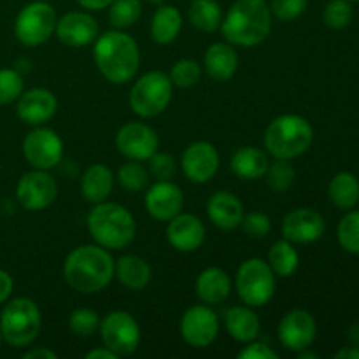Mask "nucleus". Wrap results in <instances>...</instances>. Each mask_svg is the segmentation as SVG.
<instances>
[{"mask_svg": "<svg viewBox=\"0 0 359 359\" xmlns=\"http://www.w3.org/2000/svg\"><path fill=\"white\" fill-rule=\"evenodd\" d=\"M168 77H170L174 86L193 88L198 83L200 77H202V69H200V65L195 60L182 58L172 65Z\"/></svg>", "mask_w": 359, "mask_h": 359, "instance_id": "obj_39", "label": "nucleus"}, {"mask_svg": "<svg viewBox=\"0 0 359 359\" xmlns=\"http://www.w3.org/2000/svg\"><path fill=\"white\" fill-rule=\"evenodd\" d=\"M58 196V184L55 177L48 174V170H39L34 168L32 172L21 175L16 186V198L18 203L25 210L39 212L55 203Z\"/></svg>", "mask_w": 359, "mask_h": 359, "instance_id": "obj_11", "label": "nucleus"}, {"mask_svg": "<svg viewBox=\"0 0 359 359\" xmlns=\"http://www.w3.org/2000/svg\"><path fill=\"white\" fill-rule=\"evenodd\" d=\"M93 60L102 76L112 84H126L135 79L140 67V49L125 30H111L98 35Z\"/></svg>", "mask_w": 359, "mask_h": 359, "instance_id": "obj_2", "label": "nucleus"}, {"mask_svg": "<svg viewBox=\"0 0 359 359\" xmlns=\"http://www.w3.org/2000/svg\"><path fill=\"white\" fill-rule=\"evenodd\" d=\"M86 359H118L112 351H109L107 347H98V349H93L90 351V353L86 354Z\"/></svg>", "mask_w": 359, "mask_h": 359, "instance_id": "obj_49", "label": "nucleus"}, {"mask_svg": "<svg viewBox=\"0 0 359 359\" xmlns=\"http://www.w3.org/2000/svg\"><path fill=\"white\" fill-rule=\"evenodd\" d=\"M195 291L202 304L219 305L230 297L231 279L219 266H209L196 277Z\"/></svg>", "mask_w": 359, "mask_h": 359, "instance_id": "obj_24", "label": "nucleus"}, {"mask_svg": "<svg viewBox=\"0 0 359 359\" xmlns=\"http://www.w3.org/2000/svg\"><path fill=\"white\" fill-rule=\"evenodd\" d=\"M56 11L44 0L30 2L18 13L14 21V34L18 41L28 48H35L53 37L56 30Z\"/></svg>", "mask_w": 359, "mask_h": 359, "instance_id": "obj_9", "label": "nucleus"}, {"mask_svg": "<svg viewBox=\"0 0 359 359\" xmlns=\"http://www.w3.org/2000/svg\"><path fill=\"white\" fill-rule=\"evenodd\" d=\"M277 337L284 349L300 353L309 349L318 337V325L311 312L304 309H293L280 318L277 326Z\"/></svg>", "mask_w": 359, "mask_h": 359, "instance_id": "obj_14", "label": "nucleus"}, {"mask_svg": "<svg viewBox=\"0 0 359 359\" xmlns=\"http://www.w3.org/2000/svg\"><path fill=\"white\" fill-rule=\"evenodd\" d=\"M223 323L228 335L242 344L252 342L262 332L258 314L249 305H233L223 312Z\"/></svg>", "mask_w": 359, "mask_h": 359, "instance_id": "obj_23", "label": "nucleus"}, {"mask_svg": "<svg viewBox=\"0 0 359 359\" xmlns=\"http://www.w3.org/2000/svg\"><path fill=\"white\" fill-rule=\"evenodd\" d=\"M270 161L263 149L255 146L238 147L230 161V168L242 181H258L265 177Z\"/></svg>", "mask_w": 359, "mask_h": 359, "instance_id": "obj_26", "label": "nucleus"}, {"mask_svg": "<svg viewBox=\"0 0 359 359\" xmlns=\"http://www.w3.org/2000/svg\"><path fill=\"white\" fill-rule=\"evenodd\" d=\"M272 16L280 21H293L305 13L309 0H270Z\"/></svg>", "mask_w": 359, "mask_h": 359, "instance_id": "obj_43", "label": "nucleus"}, {"mask_svg": "<svg viewBox=\"0 0 359 359\" xmlns=\"http://www.w3.org/2000/svg\"><path fill=\"white\" fill-rule=\"evenodd\" d=\"M56 111H58V100L48 88H32L23 91L18 98L16 114L27 125H46L55 118Z\"/></svg>", "mask_w": 359, "mask_h": 359, "instance_id": "obj_20", "label": "nucleus"}, {"mask_svg": "<svg viewBox=\"0 0 359 359\" xmlns=\"http://www.w3.org/2000/svg\"><path fill=\"white\" fill-rule=\"evenodd\" d=\"M337 238L344 251L359 255V210L351 209L337 226Z\"/></svg>", "mask_w": 359, "mask_h": 359, "instance_id": "obj_35", "label": "nucleus"}, {"mask_svg": "<svg viewBox=\"0 0 359 359\" xmlns=\"http://www.w3.org/2000/svg\"><path fill=\"white\" fill-rule=\"evenodd\" d=\"M160 146L158 133L146 123L130 121L116 133V147L128 160L147 161Z\"/></svg>", "mask_w": 359, "mask_h": 359, "instance_id": "obj_15", "label": "nucleus"}, {"mask_svg": "<svg viewBox=\"0 0 359 359\" xmlns=\"http://www.w3.org/2000/svg\"><path fill=\"white\" fill-rule=\"evenodd\" d=\"M269 265L277 277H291L300 265V255L294 249L293 242L277 241L269 251Z\"/></svg>", "mask_w": 359, "mask_h": 359, "instance_id": "obj_32", "label": "nucleus"}, {"mask_svg": "<svg viewBox=\"0 0 359 359\" xmlns=\"http://www.w3.org/2000/svg\"><path fill=\"white\" fill-rule=\"evenodd\" d=\"M83 9L88 11H104L111 6L112 0H76Z\"/></svg>", "mask_w": 359, "mask_h": 359, "instance_id": "obj_47", "label": "nucleus"}, {"mask_svg": "<svg viewBox=\"0 0 359 359\" xmlns=\"http://www.w3.org/2000/svg\"><path fill=\"white\" fill-rule=\"evenodd\" d=\"M294 175H297V172H294L290 160H279V158H276V161L270 163L269 168H266L265 177L266 184H269V188L272 191L284 193L293 186Z\"/></svg>", "mask_w": 359, "mask_h": 359, "instance_id": "obj_36", "label": "nucleus"}, {"mask_svg": "<svg viewBox=\"0 0 359 359\" xmlns=\"http://www.w3.org/2000/svg\"><path fill=\"white\" fill-rule=\"evenodd\" d=\"M42 328V314L30 298H13L6 302L0 314V333L2 339L13 347L30 346Z\"/></svg>", "mask_w": 359, "mask_h": 359, "instance_id": "obj_6", "label": "nucleus"}, {"mask_svg": "<svg viewBox=\"0 0 359 359\" xmlns=\"http://www.w3.org/2000/svg\"><path fill=\"white\" fill-rule=\"evenodd\" d=\"M241 226L248 237L262 241V238L269 237L270 231H272V221L263 212H249L244 214Z\"/></svg>", "mask_w": 359, "mask_h": 359, "instance_id": "obj_42", "label": "nucleus"}, {"mask_svg": "<svg viewBox=\"0 0 359 359\" xmlns=\"http://www.w3.org/2000/svg\"><path fill=\"white\" fill-rule=\"evenodd\" d=\"M63 277L77 293H100L114 279V258L98 244L79 245L65 258Z\"/></svg>", "mask_w": 359, "mask_h": 359, "instance_id": "obj_1", "label": "nucleus"}, {"mask_svg": "<svg viewBox=\"0 0 359 359\" xmlns=\"http://www.w3.org/2000/svg\"><path fill=\"white\" fill-rule=\"evenodd\" d=\"M167 241L179 252L196 251L205 242V224L195 214H177L168 221Z\"/></svg>", "mask_w": 359, "mask_h": 359, "instance_id": "obj_21", "label": "nucleus"}, {"mask_svg": "<svg viewBox=\"0 0 359 359\" xmlns=\"http://www.w3.org/2000/svg\"><path fill=\"white\" fill-rule=\"evenodd\" d=\"M144 205L153 219L168 223L184 209V195L182 189L172 181H156L151 188H147Z\"/></svg>", "mask_w": 359, "mask_h": 359, "instance_id": "obj_17", "label": "nucleus"}, {"mask_svg": "<svg viewBox=\"0 0 359 359\" xmlns=\"http://www.w3.org/2000/svg\"><path fill=\"white\" fill-rule=\"evenodd\" d=\"M272 11L266 0H235L221 21L226 42L238 48H255L272 30Z\"/></svg>", "mask_w": 359, "mask_h": 359, "instance_id": "obj_3", "label": "nucleus"}, {"mask_svg": "<svg viewBox=\"0 0 359 359\" xmlns=\"http://www.w3.org/2000/svg\"><path fill=\"white\" fill-rule=\"evenodd\" d=\"M147 161H149V167H147L149 175L156 181H172L175 172H177V161L168 153H158L156 151Z\"/></svg>", "mask_w": 359, "mask_h": 359, "instance_id": "obj_41", "label": "nucleus"}, {"mask_svg": "<svg viewBox=\"0 0 359 359\" xmlns=\"http://www.w3.org/2000/svg\"><path fill=\"white\" fill-rule=\"evenodd\" d=\"M114 188V175L104 163H95L84 170L81 177V193L90 203H100L109 198Z\"/></svg>", "mask_w": 359, "mask_h": 359, "instance_id": "obj_28", "label": "nucleus"}, {"mask_svg": "<svg viewBox=\"0 0 359 359\" xmlns=\"http://www.w3.org/2000/svg\"><path fill=\"white\" fill-rule=\"evenodd\" d=\"M44 2H48V0H44Z\"/></svg>", "mask_w": 359, "mask_h": 359, "instance_id": "obj_55", "label": "nucleus"}, {"mask_svg": "<svg viewBox=\"0 0 359 359\" xmlns=\"http://www.w3.org/2000/svg\"><path fill=\"white\" fill-rule=\"evenodd\" d=\"M314 140V128L300 114H283L265 132V149L279 160H293L307 153Z\"/></svg>", "mask_w": 359, "mask_h": 359, "instance_id": "obj_5", "label": "nucleus"}, {"mask_svg": "<svg viewBox=\"0 0 359 359\" xmlns=\"http://www.w3.org/2000/svg\"><path fill=\"white\" fill-rule=\"evenodd\" d=\"M23 359H58V354L48 347H35L23 354Z\"/></svg>", "mask_w": 359, "mask_h": 359, "instance_id": "obj_46", "label": "nucleus"}, {"mask_svg": "<svg viewBox=\"0 0 359 359\" xmlns=\"http://www.w3.org/2000/svg\"><path fill=\"white\" fill-rule=\"evenodd\" d=\"M203 67L214 81H230L238 69V55L230 42H214L203 56Z\"/></svg>", "mask_w": 359, "mask_h": 359, "instance_id": "obj_25", "label": "nucleus"}, {"mask_svg": "<svg viewBox=\"0 0 359 359\" xmlns=\"http://www.w3.org/2000/svg\"><path fill=\"white\" fill-rule=\"evenodd\" d=\"M189 21L200 32H212L219 30L221 21H223V11L216 0H191L188 9Z\"/></svg>", "mask_w": 359, "mask_h": 359, "instance_id": "obj_31", "label": "nucleus"}, {"mask_svg": "<svg viewBox=\"0 0 359 359\" xmlns=\"http://www.w3.org/2000/svg\"><path fill=\"white\" fill-rule=\"evenodd\" d=\"M238 359H279L277 351H273L272 347L266 346L263 342H248V346H244V349L237 354Z\"/></svg>", "mask_w": 359, "mask_h": 359, "instance_id": "obj_44", "label": "nucleus"}, {"mask_svg": "<svg viewBox=\"0 0 359 359\" xmlns=\"http://www.w3.org/2000/svg\"><path fill=\"white\" fill-rule=\"evenodd\" d=\"M335 359H359V346H346L342 347L340 351H337L335 356H333Z\"/></svg>", "mask_w": 359, "mask_h": 359, "instance_id": "obj_48", "label": "nucleus"}, {"mask_svg": "<svg viewBox=\"0 0 359 359\" xmlns=\"http://www.w3.org/2000/svg\"><path fill=\"white\" fill-rule=\"evenodd\" d=\"M277 276L269 262L262 258H249L238 266L235 277V290L238 298L249 307H265L276 294Z\"/></svg>", "mask_w": 359, "mask_h": 359, "instance_id": "obj_8", "label": "nucleus"}, {"mask_svg": "<svg viewBox=\"0 0 359 359\" xmlns=\"http://www.w3.org/2000/svg\"><path fill=\"white\" fill-rule=\"evenodd\" d=\"M244 214V203L230 191H216L207 202V216L219 230L231 231L241 226Z\"/></svg>", "mask_w": 359, "mask_h": 359, "instance_id": "obj_22", "label": "nucleus"}, {"mask_svg": "<svg viewBox=\"0 0 359 359\" xmlns=\"http://www.w3.org/2000/svg\"><path fill=\"white\" fill-rule=\"evenodd\" d=\"M100 316H98L97 311L93 309L81 307L76 309V311L70 314L69 318V330L76 337H81V339H88V337L93 335L95 332H98L100 328Z\"/></svg>", "mask_w": 359, "mask_h": 359, "instance_id": "obj_37", "label": "nucleus"}, {"mask_svg": "<svg viewBox=\"0 0 359 359\" xmlns=\"http://www.w3.org/2000/svg\"><path fill=\"white\" fill-rule=\"evenodd\" d=\"M149 177V170L140 161L135 160H128L125 165H121L118 170V175H116L119 186L130 193H139L147 189Z\"/></svg>", "mask_w": 359, "mask_h": 359, "instance_id": "obj_34", "label": "nucleus"}, {"mask_svg": "<svg viewBox=\"0 0 359 359\" xmlns=\"http://www.w3.org/2000/svg\"><path fill=\"white\" fill-rule=\"evenodd\" d=\"M181 335L188 346L195 349H205L219 333V318L210 305H193L181 318Z\"/></svg>", "mask_w": 359, "mask_h": 359, "instance_id": "obj_13", "label": "nucleus"}, {"mask_svg": "<svg viewBox=\"0 0 359 359\" xmlns=\"http://www.w3.org/2000/svg\"><path fill=\"white\" fill-rule=\"evenodd\" d=\"M13 290H14L13 277H11L6 270L0 269V305L6 304V302L9 300L11 294H13Z\"/></svg>", "mask_w": 359, "mask_h": 359, "instance_id": "obj_45", "label": "nucleus"}, {"mask_svg": "<svg viewBox=\"0 0 359 359\" xmlns=\"http://www.w3.org/2000/svg\"><path fill=\"white\" fill-rule=\"evenodd\" d=\"M102 344L118 358L132 356L140 346V326L130 312H109L98 328Z\"/></svg>", "mask_w": 359, "mask_h": 359, "instance_id": "obj_10", "label": "nucleus"}, {"mask_svg": "<svg viewBox=\"0 0 359 359\" xmlns=\"http://www.w3.org/2000/svg\"><path fill=\"white\" fill-rule=\"evenodd\" d=\"M23 156L39 170H51L63 160V140L55 130L37 126L23 140Z\"/></svg>", "mask_w": 359, "mask_h": 359, "instance_id": "obj_12", "label": "nucleus"}, {"mask_svg": "<svg viewBox=\"0 0 359 359\" xmlns=\"http://www.w3.org/2000/svg\"><path fill=\"white\" fill-rule=\"evenodd\" d=\"M182 30V16L170 4H160L151 21V37L158 44H172Z\"/></svg>", "mask_w": 359, "mask_h": 359, "instance_id": "obj_29", "label": "nucleus"}, {"mask_svg": "<svg viewBox=\"0 0 359 359\" xmlns=\"http://www.w3.org/2000/svg\"><path fill=\"white\" fill-rule=\"evenodd\" d=\"M297 356H298V359H318V354H316V353H309L307 349H304V351H300V353H297Z\"/></svg>", "mask_w": 359, "mask_h": 359, "instance_id": "obj_51", "label": "nucleus"}, {"mask_svg": "<svg viewBox=\"0 0 359 359\" xmlns=\"http://www.w3.org/2000/svg\"><path fill=\"white\" fill-rule=\"evenodd\" d=\"M174 95L170 77L161 70H151L133 83L128 102L132 111L140 118H156L168 107Z\"/></svg>", "mask_w": 359, "mask_h": 359, "instance_id": "obj_7", "label": "nucleus"}, {"mask_svg": "<svg viewBox=\"0 0 359 359\" xmlns=\"http://www.w3.org/2000/svg\"><path fill=\"white\" fill-rule=\"evenodd\" d=\"M23 77L14 69H0V105L13 104L23 93Z\"/></svg>", "mask_w": 359, "mask_h": 359, "instance_id": "obj_40", "label": "nucleus"}, {"mask_svg": "<svg viewBox=\"0 0 359 359\" xmlns=\"http://www.w3.org/2000/svg\"><path fill=\"white\" fill-rule=\"evenodd\" d=\"M181 168L186 179L195 184H205L219 170V153L207 140L189 144L181 158Z\"/></svg>", "mask_w": 359, "mask_h": 359, "instance_id": "obj_16", "label": "nucleus"}, {"mask_svg": "<svg viewBox=\"0 0 359 359\" xmlns=\"http://www.w3.org/2000/svg\"><path fill=\"white\" fill-rule=\"evenodd\" d=\"M347 339L353 346H359V325L351 326L349 332H347Z\"/></svg>", "mask_w": 359, "mask_h": 359, "instance_id": "obj_50", "label": "nucleus"}, {"mask_svg": "<svg viewBox=\"0 0 359 359\" xmlns=\"http://www.w3.org/2000/svg\"><path fill=\"white\" fill-rule=\"evenodd\" d=\"M2 340H4V339H2V333H0V344H2Z\"/></svg>", "mask_w": 359, "mask_h": 359, "instance_id": "obj_53", "label": "nucleus"}, {"mask_svg": "<svg viewBox=\"0 0 359 359\" xmlns=\"http://www.w3.org/2000/svg\"><path fill=\"white\" fill-rule=\"evenodd\" d=\"M114 277L130 291H142L153 277L149 263L137 255H125L114 262Z\"/></svg>", "mask_w": 359, "mask_h": 359, "instance_id": "obj_27", "label": "nucleus"}, {"mask_svg": "<svg viewBox=\"0 0 359 359\" xmlns=\"http://www.w3.org/2000/svg\"><path fill=\"white\" fill-rule=\"evenodd\" d=\"M147 2H151V4H156V6H160V4H163L165 0H147Z\"/></svg>", "mask_w": 359, "mask_h": 359, "instance_id": "obj_52", "label": "nucleus"}, {"mask_svg": "<svg viewBox=\"0 0 359 359\" xmlns=\"http://www.w3.org/2000/svg\"><path fill=\"white\" fill-rule=\"evenodd\" d=\"M88 231L95 244L119 251L128 248L137 235V223L132 212L116 202L95 203L88 214Z\"/></svg>", "mask_w": 359, "mask_h": 359, "instance_id": "obj_4", "label": "nucleus"}, {"mask_svg": "<svg viewBox=\"0 0 359 359\" xmlns=\"http://www.w3.org/2000/svg\"><path fill=\"white\" fill-rule=\"evenodd\" d=\"M354 16L353 6L349 0H330L323 11L325 25L332 30H344L351 25Z\"/></svg>", "mask_w": 359, "mask_h": 359, "instance_id": "obj_38", "label": "nucleus"}, {"mask_svg": "<svg viewBox=\"0 0 359 359\" xmlns=\"http://www.w3.org/2000/svg\"><path fill=\"white\" fill-rule=\"evenodd\" d=\"M349 2H359V0H349Z\"/></svg>", "mask_w": 359, "mask_h": 359, "instance_id": "obj_54", "label": "nucleus"}, {"mask_svg": "<svg viewBox=\"0 0 359 359\" xmlns=\"http://www.w3.org/2000/svg\"><path fill=\"white\" fill-rule=\"evenodd\" d=\"M142 14L140 0H112L109 6V21L116 30L133 27Z\"/></svg>", "mask_w": 359, "mask_h": 359, "instance_id": "obj_33", "label": "nucleus"}, {"mask_svg": "<svg viewBox=\"0 0 359 359\" xmlns=\"http://www.w3.org/2000/svg\"><path fill=\"white\" fill-rule=\"evenodd\" d=\"M56 37L70 48H84L93 44L98 37V21L90 13L72 11L56 21Z\"/></svg>", "mask_w": 359, "mask_h": 359, "instance_id": "obj_19", "label": "nucleus"}, {"mask_svg": "<svg viewBox=\"0 0 359 359\" xmlns=\"http://www.w3.org/2000/svg\"><path fill=\"white\" fill-rule=\"evenodd\" d=\"M328 196L340 210H351L359 202V181L351 172H339L328 184Z\"/></svg>", "mask_w": 359, "mask_h": 359, "instance_id": "obj_30", "label": "nucleus"}, {"mask_svg": "<svg viewBox=\"0 0 359 359\" xmlns=\"http://www.w3.org/2000/svg\"><path fill=\"white\" fill-rule=\"evenodd\" d=\"M325 217L314 209L298 207L287 212L283 219V235L293 244H312L325 235Z\"/></svg>", "mask_w": 359, "mask_h": 359, "instance_id": "obj_18", "label": "nucleus"}]
</instances>
